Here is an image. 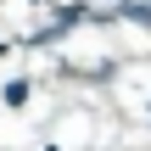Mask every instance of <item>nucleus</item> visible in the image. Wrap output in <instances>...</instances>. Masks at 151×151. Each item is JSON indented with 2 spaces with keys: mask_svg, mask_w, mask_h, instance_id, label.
<instances>
[{
  "mask_svg": "<svg viewBox=\"0 0 151 151\" xmlns=\"http://www.w3.org/2000/svg\"><path fill=\"white\" fill-rule=\"evenodd\" d=\"M123 17H134L140 28H151V0H123Z\"/></svg>",
  "mask_w": 151,
  "mask_h": 151,
  "instance_id": "f257e3e1",
  "label": "nucleus"
},
{
  "mask_svg": "<svg viewBox=\"0 0 151 151\" xmlns=\"http://www.w3.org/2000/svg\"><path fill=\"white\" fill-rule=\"evenodd\" d=\"M22 101H28V78H11L6 84V106H22Z\"/></svg>",
  "mask_w": 151,
  "mask_h": 151,
  "instance_id": "f03ea898",
  "label": "nucleus"
}]
</instances>
